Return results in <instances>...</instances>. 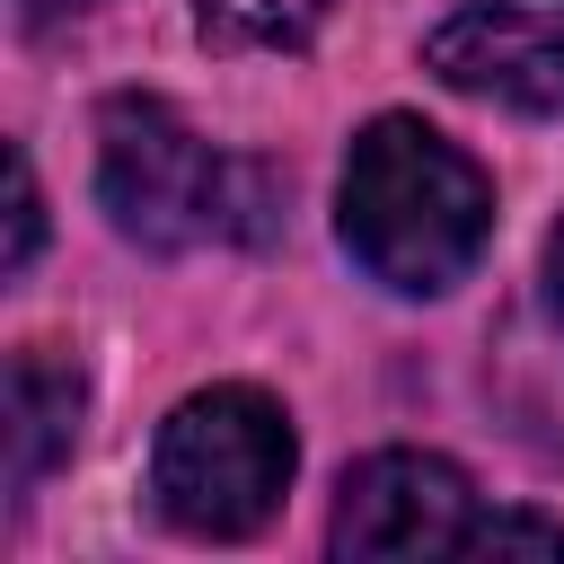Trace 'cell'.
<instances>
[{
  "mask_svg": "<svg viewBox=\"0 0 564 564\" xmlns=\"http://www.w3.org/2000/svg\"><path fill=\"white\" fill-rule=\"evenodd\" d=\"M35 229H44V203H35L26 150H9V273H26V256H35Z\"/></svg>",
  "mask_w": 564,
  "mask_h": 564,
  "instance_id": "9c48e42d",
  "label": "cell"
},
{
  "mask_svg": "<svg viewBox=\"0 0 564 564\" xmlns=\"http://www.w3.org/2000/svg\"><path fill=\"white\" fill-rule=\"evenodd\" d=\"M494 238L485 167L414 115H379L344 159V247L388 291H449Z\"/></svg>",
  "mask_w": 564,
  "mask_h": 564,
  "instance_id": "6da1fadb",
  "label": "cell"
},
{
  "mask_svg": "<svg viewBox=\"0 0 564 564\" xmlns=\"http://www.w3.org/2000/svg\"><path fill=\"white\" fill-rule=\"evenodd\" d=\"M423 62L458 97H494L511 115H564V18L546 9H458L432 26Z\"/></svg>",
  "mask_w": 564,
  "mask_h": 564,
  "instance_id": "5b68a950",
  "label": "cell"
},
{
  "mask_svg": "<svg viewBox=\"0 0 564 564\" xmlns=\"http://www.w3.org/2000/svg\"><path fill=\"white\" fill-rule=\"evenodd\" d=\"M467 529H476V494L449 458L432 449H379L344 476V502H335V546L344 555H467Z\"/></svg>",
  "mask_w": 564,
  "mask_h": 564,
  "instance_id": "277c9868",
  "label": "cell"
},
{
  "mask_svg": "<svg viewBox=\"0 0 564 564\" xmlns=\"http://www.w3.org/2000/svg\"><path fill=\"white\" fill-rule=\"evenodd\" d=\"M26 18H62V9H88V0H18Z\"/></svg>",
  "mask_w": 564,
  "mask_h": 564,
  "instance_id": "8fae6325",
  "label": "cell"
},
{
  "mask_svg": "<svg viewBox=\"0 0 564 564\" xmlns=\"http://www.w3.org/2000/svg\"><path fill=\"white\" fill-rule=\"evenodd\" d=\"M97 194L123 238L141 247H212L256 238L247 167L220 159L194 123H176L159 97H115L97 115Z\"/></svg>",
  "mask_w": 564,
  "mask_h": 564,
  "instance_id": "7a4b0ae2",
  "label": "cell"
},
{
  "mask_svg": "<svg viewBox=\"0 0 564 564\" xmlns=\"http://www.w3.org/2000/svg\"><path fill=\"white\" fill-rule=\"evenodd\" d=\"M564 555V529L555 520H529V511H494V520H476L467 529V555Z\"/></svg>",
  "mask_w": 564,
  "mask_h": 564,
  "instance_id": "ba28073f",
  "label": "cell"
},
{
  "mask_svg": "<svg viewBox=\"0 0 564 564\" xmlns=\"http://www.w3.org/2000/svg\"><path fill=\"white\" fill-rule=\"evenodd\" d=\"M79 441V379L44 352H18L9 361V485L26 494L53 458H70Z\"/></svg>",
  "mask_w": 564,
  "mask_h": 564,
  "instance_id": "8992f818",
  "label": "cell"
},
{
  "mask_svg": "<svg viewBox=\"0 0 564 564\" xmlns=\"http://www.w3.org/2000/svg\"><path fill=\"white\" fill-rule=\"evenodd\" d=\"M546 308H555V326H564V229H555V247H546Z\"/></svg>",
  "mask_w": 564,
  "mask_h": 564,
  "instance_id": "30bf717a",
  "label": "cell"
},
{
  "mask_svg": "<svg viewBox=\"0 0 564 564\" xmlns=\"http://www.w3.org/2000/svg\"><path fill=\"white\" fill-rule=\"evenodd\" d=\"M291 485V423L256 388H203L159 423L150 502L185 538H247Z\"/></svg>",
  "mask_w": 564,
  "mask_h": 564,
  "instance_id": "3957f363",
  "label": "cell"
},
{
  "mask_svg": "<svg viewBox=\"0 0 564 564\" xmlns=\"http://www.w3.org/2000/svg\"><path fill=\"white\" fill-rule=\"evenodd\" d=\"M194 18H203V35H212V44L282 53V44H300V35L326 18V0H194Z\"/></svg>",
  "mask_w": 564,
  "mask_h": 564,
  "instance_id": "52a82bcc",
  "label": "cell"
}]
</instances>
